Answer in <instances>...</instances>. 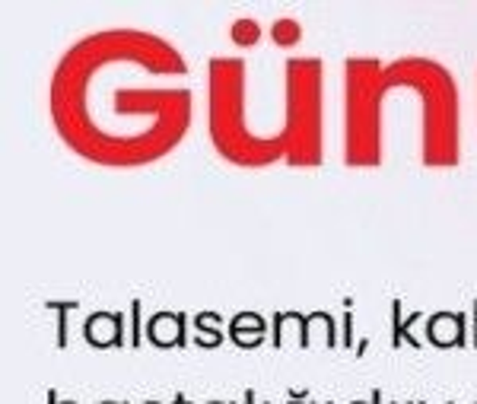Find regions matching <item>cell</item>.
<instances>
[{"label": "cell", "instance_id": "obj_1", "mask_svg": "<svg viewBox=\"0 0 477 404\" xmlns=\"http://www.w3.org/2000/svg\"><path fill=\"white\" fill-rule=\"evenodd\" d=\"M188 61L147 29H99L64 51L48 89L54 131L108 169L160 162L191 128Z\"/></svg>", "mask_w": 477, "mask_h": 404}, {"label": "cell", "instance_id": "obj_2", "mask_svg": "<svg viewBox=\"0 0 477 404\" xmlns=\"http://www.w3.org/2000/svg\"><path fill=\"white\" fill-rule=\"evenodd\" d=\"M245 61L243 58H210L207 64V128L216 153L243 169H264V153L245 124Z\"/></svg>", "mask_w": 477, "mask_h": 404}, {"label": "cell", "instance_id": "obj_3", "mask_svg": "<svg viewBox=\"0 0 477 404\" xmlns=\"http://www.w3.org/2000/svg\"><path fill=\"white\" fill-rule=\"evenodd\" d=\"M385 64L379 58L344 61V162L372 169L382 162Z\"/></svg>", "mask_w": 477, "mask_h": 404}, {"label": "cell", "instance_id": "obj_4", "mask_svg": "<svg viewBox=\"0 0 477 404\" xmlns=\"http://www.w3.org/2000/svg\"><path fill=\"white\" fill-rule=\"evenodd\" d=\"M417 102H420V162L452 169L462 160L458 143V89L452 74L433 58H410Z\"/></svg>", "mask_w": 477, "mask_h": 404}, {"label": "cell", "instance_id": "obj_5", "mask_svg": "<svg viewBox=\"0 0 477 404\" xmlns=\"http://www.w3.org/2000/svg\"><path fill=\"white\" fill-rule=\"evenodd\" d=\"M322 58H289L283 64V137L287 166L322 162Z\"/></svg>", "mask_w": 477, "mask_h": 404}, {"label": "cell", "instance_id": "obj_6", "mask_svg": "<svg viewBox=\"0 0 477 404\" xmlns=\"http://www.w3.org/2000/svg\"><path fill=\"white\" fill-rule=\"evenodd\" d=\"M468 316L464 312H433L430 318H427L424 331H427V341L433 344V347H464L468 341Z\"/></svg>", "mask_w": 477, "mask_h": 404}, {"label": "cell", "instance_id": "obj_7", "mask_svg": "<svg viewBox=\"0 0 477 404\" xmlns=\"http://www.w3.org/2000/svg\"><path fill=\"white\" fill-rule=\"evenodd\" d=\"M147 341L156 347H185L188 344V316L185 312H153L147 318Z\"/></svg>", "mask_w": 477, "mask_h": 404}, {"label": "cell", "instance_id": "obj_8", "mask_svg": "<svg viewBox=\"0 0 477 404\" xmlns=\"http://www.w3.org/2000/svg\"><path fill=\"white\" fill-rule=\"evenodd\" d=\"M83 335L93 347L108 351V347H124V312H93L83 325Z\"/></svg>", "mask_w": 477, "mask_h": 404}, {"label": "cell", "instance_id": "obj_9", "mask_svg": "<svg viewBox=\"0 0 477 404\" xmlns=\"http://www.w3.org/2000/svg\"><path fill=\"white\" fill-rule=\"evenodd\" d=\"M226 335L233 344L252 351V347H261L264 335H268V322H264L258 312H239V316H233V322H229Z\"/></svg>", "mask_w": 477, "mask_h": 404}, {"label": "cell", "instance_id": "obj_10", "mask_svg": "<svg viewBox=\"0 0 477 404\" xmlns=\"http://www.w3.org/2000/svg\"><path fill=\"white\" fill-rule=\"evenodd\" d=\"M417 322H424V312H410L408 318H401V299H391V347H401V344L420 347V341L410 335Z\"/></svg>", "mask_w": 477, "mask_h": 404}, {"label": "cell", "instance_id": "obj_11", "mask_svg": "<svg viewBox=\"0 0 477 404\" xmlns=\"http://www.w3.org/2000/svg\"><path fill=\"white\" fill-rule=\"evenodd\" d=\"M220 325H223L220 312H197L195 316V347H220V344L226 341Z\"/></svg>", "mask_w": 477, "mask_h": 404}, {"label": "cell", "instance_id": "obj_12", "mask_svg": "<svg viewBox=\"0 0 477 404\" xmlns=\"http://www.w3.org/2000/svg\"><path fill=\"white\" fill-rule=\"evenodd\" d=\"M48 312H58V347H68V331H70V312L80 309V299H45Z\"/></svg>", "mask_w": 477, "mask_h": 404}, {"label": "cell", "instance_id": "obj_13", "mask_svg": "<svg viewBox=\"0 0 477 404\" xmlns=\"http://www.w3.org/2000/svg\"><path fill=\"white\" fill-rule=\"evenodd\" d=\"M229 39L239 48H252L261 39V26H258V20H252V16H239V20L229 26Z\"/></svg>", "mask_w": 477, "mask_h": 404}, {"label": "cell", "instance_id": "obj_14", "mask_svg": "<svg viewBox=\"0 0 477 404\" xmlns=\"http://www.w3.org/2000/svg\"><path fill=\"white\" fill-rule=\"evenodd\" d=\"M271 35H274V45L293 48L303 41V26H299V20H293V16H280V20L274 23V29H271Z\"/></svg>", "mask_w": 477, "mask_h": 404}, {"label": "cell", "instance_id": "obj_15", "mask_svg": "<svg viewBox=\"0 0 477 404\" xmlns=\"http://www.w3.org/2000/svg\"><path fill=\"white\" fill-rule=\"evenodd\" d=\"M147 337V322H143V299H131V347H141Z\"/></svg>", "mask_w": 477, "mask_h": 404}, {"label": "cell", "instance_id": "obj_16", "mask_svg": "<svg viewBox=\"0 0 477 404\" xmlns=\"http://www.w3.org/2000/svg\"><path fill=\"white\" fill-rule=\"evenodd\" d=\"M344 347H353V299H344Z\"/></svg>", "mask_w": 477, "mask_h": 404}, {"label": "cell", "instance_id": "obj_17", "mask_svg": "<svg viewBox=\"0 0 477 404\" xmlns=\"http://www.w3.org/2000/svg\"><path fill=\"white\" fill-rule=\"evenodd\" d=\"M471 331H474V335H471V344L477 347V299L471 303Z\"/></svg>", "mask_w": 477, "mask_h": 404}, {"label": "cell", "instance_id": "obj_18", "mask_svg": "<svg viewBox=\"0 0 477 404\" xmlns=\"http://www.w3.org/2000/svg\"><path fill=\"white\" fill-rule=\"evenodd\" d=\"M243 404H261V401H258V395H255V389H245L243 391Z\"/></svg>", "mask_w": 477, "mask_h": 404}, {"label": "cell", "instance_id": "obj_19", "mask_svg": "<svg viewBox=\"0 0 477 404\" xmlns=\"http://www.w3.org/2000/svg\"><path fill=\"white\" fill-rule=\"evenodd\" d=\"M350 404H382V391H379V389H372L370 401H350Z\"/></svg>", "mask_w": 477, "mask_h": 404}, {"label": "cell", "instance_id": "obj_20", "mask_svg": "<svg viewBox=\"0 0 477 404\" xmlns=\"http://www.w3.org/2000/svg\"><path fill=\"white\" fill-rule=\"evenodd\" d=\"M48 404H77V401H61V398H58V391L48 389Z\"/></svg>", "mask_w": 477, "mask_h": 404}, {"label": "cell", "instance_id": "obj_21", "mask_svg": "<svg viewBox=\"0 0 477 404\" xmlns=\"http://www.w3.org/2000/svg\"><path fill=\"white\" fill-rule=\"evenodd\" d=\"M366 347H370V337H360V344H356V357H363Z\"/></svg>", "mask_w": 477, "mask_h": 404}, {"label": "cell", "instance_id": "obj_22", "mask_svg": "<svg viewBox=\"0 0 477 404\" xmlns=\"http://www.w3.org/2000/svg\"><path fill=\"white\" fill-rule=\"evenodd\" d=\"M175 404H191V401H188V398L182 395V391H179V395H175Z\"/></svg>", "mask_w": 477, "mask_h": 404}, {"label": "cell", "instance_id": "obj_23", "mask_svg": "<svg viewBox=\"0 0 477 404\" xmlns=\"http://www.w3.org/2000/svg\"><path fill=\"white\" fill-rule=\"evenodd\" d=\"M99 404H128V401H99Z\"/></svg>", "mask_w": 477, "mask_h": 404}, {"label": "cell", "instance_id": "obj_24", "mask_svg": "<svg viewBox=\"0 0 477 404\" xmlns=\"http://www.w3.org/2000/svg\"><path fill=\"white\" fill-rule=\"evenodd\" d=\"M287 404H316V401H287Z\"/></svg>", "mask_w": 477, "mask_h": 404}, {"label": "cell", "instance_id": "obj_25", "mask_svg": "<svg viewBox=\"0 0 477 404\" xmlns=\"http://www.w3.org/2000/svg\"><path fill=\"white\" fill-rule=\"evenodd\" d=\"M207 404H235V401H207Z\"/></svg>", "mask_w": 477, "mask_h": 404}, {"label": "cell", "instance_id": "obj_26", "mask_svg": "<svg viewBox=\"0 0 477 404\" xmlns=\"http://www.w3.org/2000/svg\"><path fill=\"white\" fill-rule=\"evenodd\" d=\"M404 404H427V401H404Z\"/></svg>", "mask_w": 477, "mask_h": 404}, {"label": "cell", "instance_id": "obj_27", "mask_svg": "<svg viewBox=\"0 0 477 404\" xmlns=\"http://www.w3.org/2000/svg\"><path fill=\"white\" fill-rule=\"evenodd\" d=\"M143 404H160V401H143Z\"/></svg>", "mask_w": 477, "mask_h": 404}, {"label": "cell", "instance_id": "obj_28", "mask_svg": "<svg viewBox=\"0 0 477 404\" xmlns=\"http://www.w3.org/2000/svg\"><path fill=\"white\" fill-rule=\"evenodd\" d=\"M445 404H455V401H445ZM474 404H477V401H474Z\"/></svg>", "mask_w": 477, "mask_h": 404}, {"label": "cell", "instance_id": "obj_29", "mask_svg": "<svg viewBox=\"0 0 477 404\" xmlns=\"http://www.w3.org/2000/svg\"><path fill=\"white\" fill-rule=\"evenodd\" d=\"M389 404H398V401H389Z\"/></svg>", "mask_w": 477, "mask_h": 404}, {"label": "cell", "instance_id": "obj_30", "mask_svg": "<svg viewBox=\"0 0 477 404\" xmlns=\"http://www.w3.org/2000/svg\"><path fill=\"white\" fill-rule=\"evenodd\" d=\"M261 404H271V401H261Z\"/></svg>", "mask_w": 477, "mask_h": 404}, {"label": "cell", "instance_id": "obj_31", "mask_svg": "<svg viewBox=\"0 0 477 404\" xmlns=\"http://www.w3.org/2000/svg\"><path fill=\"white\" fill-rule=\"evenodd\" d=\"M328 404H335V401H328Z\"/></svg>", "mask_w": 477, "mask_h": 404}]
</instances>
